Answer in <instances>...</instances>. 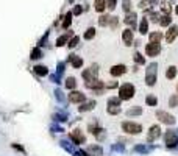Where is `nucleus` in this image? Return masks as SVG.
<instances>
[{
	"label": "nucleus",
	"instance_id": "f257e3e1",
	"mask_svg": "<svg viewBox=\"0 0 178 156\" xmlns=\"http://www.w3.org/2000/svg\"><path fill=\"white\" fill-rule=\"evenodd\" d=\"M136 94V87L131 83H125L119 87V98L120 100H130L133 98Z\"/></svg>",
	"mask_w": 178,
	"mask_h": 156
},
{
	"label": "nucleus",
	"instance_id": "f03ea898",
	"mask_svg": "<svg viewBox=\"0 0 178 156\" xmlns=\"http://www.w3.org/2000/svg\"><path fill=\"white\" fill-rule=\"evenodd\" d=\"M156 67H158L156 63H152L148 66V69L145 72V83H147V86H155V83H156Z\"/></svg>",
	"mask_w": 178,
	"mask_h": 156
},
{
	"label": "nucleus",
	"instance_id": "7ed1b4c3",
	"mask_svg": "<svg viewBox=\"0 0 178 156\" xmlns=\"http://www.w3.org/2000/svg\"><path fill=\"white\" fill-rule=\"evenodd\" d=\"M122 130L127 134H141L142 126L139 123H134V122H124L122 123Z\"/></svg>",
	"mask_w": 178,
	"mask_h": 156
},
{
	"label": "nucleus",
	"instance_id": "20e7f679",
	"mask_svg": "<svg viewBox=\"0 0 178 156\" xmlns=\"http://www.w3.org/2000/svg\"><path fill=\"white\" fill-rule=\"evenodd\" d=\"M69 139L73 142L75 145H80V144H85L86 142V138H85V134H83V131H81L80 128H75V130L69 134Z\"/></svg>",
	"mask_w": 178,
	"mask_h": 156
},
{
	"label": "nucleus",
	"instance_id": "39448f33",
	"mask_svg": "<svg viewBox=\"0 0 178 156\" xmlns=\"http://www.w3.org/2000/svg\"><path fill=\"white\" fill-rule=\"evenodd\" d=\"M97 73H99V67L97 64H92L89 69L83 70V73H81V77L85 78V81H92V80H97Z\"/></svg>",
	"mask_w": 178,
	"mask_h": 156
},
{
	"label": "nucleus",
	"instance_id": "423d86ee",
	"mask_svg": "<svg viewBox=\"0 0 178 156\" xmlns=\"http://www.w3.org/2000/svg\"><path fill=\"white\" fill-rule=\"evenodd\" d=\"M156 117H158L159 122H162L166 125H175V122H177L172 114H169L166 111H156Z\"/></svg>",
	"mask_w": 178,
	"mask_h": 156
},
{
	"label": "nucleus",
	"instance_id": "0eeeda50",
	"mask_svg": "<svg viewBox=\"0 0 178 156\" xmlns=\"http://www.w3.org/2000/svg\"><path fill=\"white\" fill-rule=\"evenodd\" d=\"M164 142H166V145L170 147V148H174L177 144H178V136H177V133L175 131H166V134H164Z\"/></svg>",
	"mask_w": 178,
	"mask_h": 156
},
{
	"label": "nucleus",
	"instance_id": "6e6552de",
	"mask_svg": "<svg viewBox=\"0 0 178 156\" xmlns=\"http://www.w3.org/2000/svg\"><path fill=\"white\" fill-rule=\"evenodd\" d=\"M159 136H161V128H159V125L150 126L148 134H147V142H155V140H158Z\"/></svg>",
	"mask_w": 178,
	"mask_h": 156
},
{
	"label": "nucleus",
	"instance_id": "1a4fd4ad",
	"mask_svg": "<svg viewBox=\"0 0 178 156\" xmlns=\"http://www.w3.org/2000/svg\"><path fill=\"white\" fill-rule=\"evenodd\" d=\"M67 98H69L70 103H83V101H86V95L80 91H72Z\"/></svg>",
	"mask_w": 178,
	"mask_h": 156
},
{
	"label": "nucleus",
	"instance_id": "9d476101",
	"mask_svg": "<svg viewBox=\"0 0 178 156\" xmlns=\"http://www.w3.org/2000/svg\"><path fill=\"white\" fill-rule=\"evenodd\" d=\"M159 52H161V45L156 44V42H148V44L145 45V53H147V56H156Z\"/></svg>",
	"mask_w": 178,
	"mask_h": 156
},
{
	"label": "nucleus",
	"instance_id": "9b49d317",
	"mask_svg": "<svg viewBox=\"0 0 178 156\" xmlns=\"http://www.w3.org/2000/svg\"><path fill=\"white\" fill-rule=\"evenodd\" d=\"M125 72H127V66L125 64H116V66H113L111 69H109V73H111L113 77H120V75H124Z\"/></svg>",
	"mask_w": 178,
	"mask_h": 156
},
{
	"label": "nucleus",
	"instance_id": "f8f14e48",
	"mask_svg": "<svg viewBox=\"0 0 178 156\" xmlns=\"http://www.w3.org/2000/svg\"><path fill=\"white\" fill-rule=\"evenodd\" d=\"M89 131H91L99 140H103L105 139V130H103V128H100L97 125H95V126L94 125H89Z\"/></svg>",
	"mask_w": 178,
	"mask_h": 156
},
{
	"label": "nucleus",
	"instance_id": "ddd939ff",
	"mask_svg": "<svg viewBox=\"0 0 178 156\" xmlns=\"http://www.w3.org/2000/svg\"><path fill=\"white\" fill-rule=\"evenodd\" d=\"M86 87H89V89H92L95 92V91L105 89V84L102 83V81H99V80H92V81H86Z\"/></svg>",
	"mask_w": 178,
	"mask_h": 156
},
{
	"label": "nucleus",
	"instance_id": "4468645a",
	"mask_svg": "<svg viewBox=\"0 0 178 156\" xmlns=\"http://www.w3.org/2000/svg\"><path fill=\"white\" fill-rule=\"evenodd\" d=\"M177 35H178V28L175 25H170V28L167 30V33H166V41L170 44V42H174V39L177 38Z\"/></svg>",
	"mask_w": 178,
	"mask_h": 156
},
{
	"label": "nucleus",
	"instance_id": "2eb2a0df",
	"mask_svg": "<svg viewBox=\"0 0 178 156\" xmlns=\"http://www.w3.org/2000/svg\"><path fill=\"white\" fill-rule=\"evenodd\" d=\"M136 19H138V14L136 13H128V14L125 16V19H124V22L128 25V27H136Z\"/></svg>",
	"mask_w": 178,
	"mask_h": 156
},
{
	"label": "nucleus",
	"instance_id": "dca6fc26",
	"mask_svg": "<svg viewBox=\"0 0 178 156\" xmlns=\"http://www.w3.org/2000/svg\"><path fill=\"white\" fill-rule=\"evenodd\" d=\"M122 39H124L125 45H131L133 44V30L127 28L124 33H122Z\"/></svg>",
	"mask_w": 178,
	"mask_h": 156
},
{
	"label": "nucleus",
	"instance_id": "f3484780",
	"mask_svg": "<svg viewBox=\"0 0 178 156\" xmlns=\"http://www.w3.org/2000/svg\"><path fill=\"white\" fill-rule=\"evenodd\" d=\"M94 106H95V101H94V100L83 101V103H81V106H78V111H80V112H88V111H91Z\"/></svg>",
	"mask_w": 178,
	"mask_h": 156
},
{
	"label": "nucleus",
	"instance_id": "a211bd4d",
	"mask_svg": "<svg viewBox=\"0 0 178 156\" xmlns=\"http://www.w3.org/2000/svg\"><path fill=\"white\" fill-rule=\"evenodd\" d=\"M88 153L91 156H102L103 155V150H102L100 145H89L88 147Z\"/></svg>",
	"mask_w": 178,
	"mask_h": 156
},
{
	"label": "nucleus",
	"instance_id": "6ab92c4d",
	"mask_svg": "<svg viewBox=\"0 0 178 156\" xmlns=\"http://www.w3.org/2000/svg\"><path fill=\"white\" fill-rule=\"evenodd\" d=\"M67 61H70V63H72V66L75 67V69H80V67L83 66V59H81L80 56H77V55H70Z\"/></svg>",
	"mask_w": 178,
	"mask_h": 156
},
{
	"label": "nucleus",
	"instance_id": "aec40b11",
	"mask_svg": "<svg viewBox=\"0 0 178 156\" xmlns=\"http://www.w3.org/2000/svg\"><path fill=\"white\" fill-rule=\"evenodd\" d=\"M94 8H95V11L103 13L106 8V0H94Z\"/></svg>",
	"mask_w": 178,
	"mask_h": 156
},
{
	"label": "nucleus",
	"instance_id": "412c9836",
	"mask_svg": "<svg viewBox=\"0 0 178 156\" xmlns=\"http://www.w3.org/2000/svg\"><path fill=\"white\" fill-rule=\"evenodd\" d=\"M33 70H35V73L39 75V77H45L47 73H49V69H47L45 66H35V67H33Z\"/></svg>",
	"mask_w": 178,
	"mask_h": 156
},
{
	"label": "nucleus",
	"instance_id": "4be33fe9",
	"mask_svg": "<svg viewBox=\"0 0 178 156\" xmlns=\"http://www.w3.org/2000/svg\"><path fill=\"white\" fill-rule=\"evenodd\" d=\"M69 38H70L69 33H66V35L59 36V38L56 39V47H63V45H66L67 42H69Z\"/></svg>",
	"mask_w": 178,
	"mask_h": 156
},
{
	"label": "nucleus",
	"instance_id": "5701e85b",
	"mask_svg": "<svg viewBox=\"0 0 178 156\" xmlns=\"http://www.w3.org/2000/svg\"><path fill=\"white\" fill-rule=\"evenodd\" d=\"M147 31H148V20H147V17H144L139 24V33L141 35H145Z\"/></svg>",
	"mask_w": 178,
	"mask_h": 156
},
{
	"label": "nucleus",
	"instance_id": "b1692460",
	"mask_svg": "<svg viewBox=\"0 0 178 156\" xmlns=\"http://www.w3.org/2000/svg\"><path fill=\"white\" fill-rule=\"evenodd\" d=\"M142 114V108L141 106H134V108H130V109L127 111V116L131 117V116H141Z\"/></svg>",
	"mask_w": 178,
	"mask_h": 156
},
{
	"label": "nucleus",
	"instance_id": "393cba45",
	"mask_svg": "<svg viewBox=\"0 0 178 156\" xmlns=\"http://www.w3.org/2000/svg\"><path fill=\"white\" fill-rule=\"evenodd\" d=\"M161 39H162V33H161V31H153V33H150V42L159 44Z\"/></svg>",
	"mask_w": 178,
	"mask_h": 156
},
{
	"label": "nucleus",
	"instance_id": "a878e982",
	"mask_svg": "<svg viewBox=\"0 0 178 156\" xmlns=\"http://www.w3.org/2000/svg\"><path fill=\"white\" fill-rule=\"evenodd\" d=\"M66 87L69 91H73L75 87H77V80H75L73 77H69V78L66 80Z\"/></svg>",
	"mask_w": 178,
	"mask_h": 156
},
{
	"label": "nucleus",
	"instance_id": "bb28decb",
	"mask_svg": "<svg viewBox=\"0 0 178 156\" xmlns=\"http://www.w3.org/2000/svg\"><path fill=\"white\" fill-rule=\"evenodd\" d=\"M72 13H67V14L64 16V20H63V28L64 30H67V28H69V27H70V24H72Z\"/></svg>",
	"mask_w": 178,
	"mask_h": 156
},
{
	"label": "nucleus",
	"instance_id": "cd10ccee",
	"mask_svg": "<svg viewBox=\"0 0 178 156\" xmlns=\"http://www.w3.org/2000/svg\"><path fill=\"white\" fill-rule=\"evenodd\" d=\"M30 58H31V59H39V58H42V50H41L39 47H35V49L31 50V53H30Z\"/></svg>",
	"mask_w": 178,
	"mask_h": 156
},
{
	"label": "nucleus",
	"instance_id": "c85d7f7f",
	"mask_svg": "<svg viewBox=\"0 0 178 156\" xmlns=\"http://www.w3.org/2000/svg\"><path fill=\"white\" fill-rule=\"evenodd\" d=\"M177 77V67L175 66H170L169 69L166 70V78L167 80H172V78H175Z\"/></svg>",
	"mask_w": 178,
	"mask_h": 156
},
{
	"label": "nucleus",
	"instance_id": "c756f323",
	"mask_svg": "<svg viewBox=\"0 0 178 156\" xmlns=\"http://www.w3.org/2000/svg\"><path fill=\"white\" fill-rule=\"evenodd\" d=\"M158 3V0H142V2L139 3L141 8H150V6H153Z\"/></svg>",
	"mask_w": 178,
	"mask_h": 156
},
{
	"label": "nucleus",
	"instance_id": "7c9ffc66",
	"mask_svg": "<svg viewBox=\"0 0 178 156\" xmlns=\"http://www.w3.org/2000/svg\"><path fill=\"white\" fill-rule=\"evenodd\" d=\"M122 103V100L119 97H111V98H108V106H120Z\"/></svg>",
	"mask_w": 178,
	"mask_h": 156
},
{
	"label": "nucleus",
	"instance_id": "2f4dec72",
	"mask_svg": "<svg viewBox=\"0 0 178 156\" xmlns=\"http://www.w3.org/2000/svg\"><path fill=\"white\" fill-rule=\"evenodd\" d=\"M159 25L161 27H169L170 25V16H167V14L161 16L159 17Z\"/></svg>",
	"mask_w": 178,
	"mask_h": 156
},
{
	"label": "nucleus",
	"instance_id": "473e14b6",
	"mask_svg": "<svg viewBox=\"0 0 178 156\" xmlns=\"http://www.w3.org/2000/svg\"><path fill=\"white\" fill-rule=\"evenodd\" d=\"M106 111H108V114H111V116H117L120 112V106H106Z\"/></svg>",
	"mask_w": 178,
	"mask_h": 156
},
{
	"label": "nucleus",
	"instance_id": "72a5a7b5",
	"mask_svg": "<svg viewBox=\"0 0 178 156\" xmlns=\"http://www.w3.org/2000/svg\"><path fill=\"white\" fill-rule=\"evenodd\" d=\"M169 106H170V108H177V106H178V94L170 95V98H169Z\"/></svg>",
	"mask_w": 178,
	"mask_h": 156
},
{
	"label": "nucleus",
	"instance_id": "f704fd0d",
	"mask_svg": "<svg viewBox=\"0 0 178 156\" xmlns=\"http://www.w3.org/2000/svg\"><path fill=\"white\" fill-rule=\"evenodd\" d=\"M145 101H147L148 106H156V105H158V98H156L155 95H147Z\"/></svg>",
	"mask_w": 178,
	"mask_h": 156
},
{
	"label": "nucleus",
	"instance_id": "c9c22d12",
	"mask_svg": "<svg viewBox=\"0 0 178 156\" xmlns=\"http://www.w3.org/2000/svg\"><path fill=\"white\" fill-rule=\"evenodd\" d=\"M94 36H95V28H94V27H91V28H88V30H86V33H85V39L89 41V39H92Z\"/></svg>",
	"mask_w": 178,
	"mask_h": 156
},
{
	"label": "nucleus",
	"instance_id": "e433bc0d",
	"mask_svg": "<svg viewBox=\"0 0 178 156\" xmlns=\"http://www.w3.org/2000/svg\"><path fill=\"white\" fill-rule=\"evenodd\" d=\"M78 42H80V38H78V36H73L72 39H69V42H67V47H69V49H73V47L78 45Z\"/></svg>",
	"mask_w": 178,
	"mask_h": 156
},
{
	"label": "nucleus",
	"instance_id": "4c0bfd02",
	"mask_svg": "<svg viewBox=\"0 0 178 156\" xmlns=\"http://www.w3.org/2000/svg\"><path fill=\"white\" fill-rule=\"evenodd\" d=\"M108 22H109V16H105V14H103V16L99 17V25H100V27H106Z\"/></svg>",
	"mask_w": 178,
	"mask_h": 156
},
{
	"label": "nucleus",
	"instance_id": "58836bf2",
	"mask_svg": "<svg viewBox=\"0 0 178 156\" xmlns=\"http://www.w3.org/2000/svg\"><path fill=\"white\" fill-rule=\"evenodd\" d=\"M134 61H136V64H145V58H144L141 53H138V52L134 53Z\"/></svg>",
	"mask_w": 178,
	"mask_h": 156
},
{
	"label": "nucleus",
	"instance_id": "ea45409f",
	"mask_svg": "<svg viewBox=\"0 0 178 156\" xmlns=\"http://www.w3.org/2000/svg\"><path fill=\"white\" fill-rule=\"evenodd\" d=\"M145 14H147L150 19H152L153 22H158V20H159V16L156 14V13H153V11H148V10H147V11H145Z\"/></svg>",
	"mask_w": 178,
	"mask_h": 156
},
{
	"label": "nucleus",
	"instance_id": "a19ab883",
	"mask_svg": "<svg viewBox=\"0 0 178 156\" xmlns=\"http://www.w3.org/2000/svg\"><path fill=\"white\" fill-rule=\"evenodd\" d=\"M122 8H124V11L130 13V10H131V0H124V3H122Z\"/></svg>",
	"mask_w": 178,
	"mask_h": 156
},
{
	"label": "nucleus",
	"instance_id": "79ce46f5",
	"mask_svg": "<svg viewBox=\"0 0 178 156\" xmlns=\"http://www.w3.org/2000/svg\"><path fill=\"white\" fill-rule=\"evenodd\" d=\"M116 3H117V0H106V8L109 11H113L116 8Z\"/></svg>",
	"mask_w": 178,
	"mask_h": 156
},
{
	"label": "nucleus",
	"instance_id": "37998d69",
	"mask_svg": "<svg viewBox=\"0 0 178 156\" xmlns=\"http://www.w3.org/2000/svg\"><path fill=\"white\" fill-rule=\"evenodd\" d=\"M152 148H147V147H142V145H138L134 147V152H139V153H148Z\"/></svg>",
	"mask_w": 178,
	"mask_h": 156
},
{
	"label": "nucleus",
	"instance_id": "c03bdc74",
	"mask_svg": "<svg viewBox=\"0 0 178 156\" xmlns=\"http://www.w3.org/2000/svg\"><path fill=\"white\" fill-rule=\"evenodd\" d=\"M108 25L111 27V28L114 30L116 27H117V17H109V22H108Z\"/></svg>",
	"mask_w": 178,
	"mask_h": 156
},
{
	"label": "nucleus",
	"instance_id": "a18cd8bd",
	"mask_svg": "<svg viewBox=\"0 0 178 156\" xmlns=\"http://www.w3.org/2000/svg\"><path fill=\"white\" fill-rule=\"evenodd\" d=\"M81 11H83V6L77 5V6L73 8V11H72V14H73V16H78V14H81Z\"/></svg>",
	"mask_w": 178,
	"mask_h": 156
},
{
	"label": "nucleus",
	"instance_id": "49530a36",
	"mask_svg": "<svg viewBox=\"0 0 178 156\" xmlns=\"http://www.w3.org/2000/svg\"><path fill=\"white\" fill-rule=\"evenodd\" d=\"M73 155H75V156H91L88 152H83V150H75Z\"/></svg>",
	"mask_w": 178,
	"mask_h": 156
},
{
	"label": "nucleus",
	"instance_id": "de8ad7c7",
	"mask_svg": "<svg viewBox=\"0 0 178 156\" xmlns=\"http://www.w3.org/2000/svg\"><path fill=\"white\" fill-rule=\"evenodd\" d=\"M63 72H64V63H59L58 64V77L63 75Z\"/></svg>",
	"mask_w": 178,
	"mask_h": 156
},
{
	"label": "nucleus",
	"instance_id": "09e8293b",
	"mask_svg": "<svg viewBox=\"0 0 178 156\" xmlns=\"http://www.w3.org/2000/svg\"><path fill=\"white\" fill-rule=\"evenodd\" d=\"M55 120L64 122V120H66V116H64V114H55Z\"/></svg>",
	"mask_w": 178,
	"mask_h": 156
},
{
	"label": "nucleus",
	"instance_id": "8fccbe9b",
	"mask_svg": "<svg viewBox=\"0 0 178 156\" xmlns=\"http://www.w3.org/2000/svg\"><path fill=\"white\" fill-rule=\"evenodd\" d=\"M55 95H56V98H58L59 101H63V92H61L59 89H56V91H55Z\"/></svg>",
	"mask_w": 178,
	"mask_h": 156
},
{
	"label": "nucleus",
	"instance_id": "3c124183",
	"mask_svg": "<svg viewBox=\"0 0 178 156\" xmlns=\"http://www.w3.org/2000/svg\"><path fill=\"white\" fill-rule=\"evenodd\" d=\"M162 11L166 13V14L169 16V13H170V8H169V5L167 3H162Z\"/></svg>",
	"mask_w": 178,
	"mask_h": 156
},
{
	"label": "nucleus",
	"instance_id": "603ef678",
	"mask_svg": "<svg viewBox=\"0 0 178 156\" xmlns=\"http://www.w3.org/2000/svg\"><path fill=\"white\" fill-rule=\"evenodd\" d=\"M116 86H117V83H109L108 84V89H113V87H116Z\"/></svg>",
	"mask_w": 178,
	"mask_h": 156
},
{
	"label": "nucleus",
	"instance_id": "864d4df0",
	"mask_svg": "<svg viewBox=\"0 0 178 156\" xmlns=\"http://www.w3.org/2000/svg\"><path fill=\"white\" fill-rule=\"evenodd\" d=\"M175 11H177V14H178V6H177V8H175Z\"/></svg>",
	"mask_w": 178,
	"mask_h": 156
},
{
	"label": "nucleus",
	"instance_id": "5fc2aeb1",
	"mask_svg": "<svg viewBox=\"0 0 178 156\" xmlns=\"http://www.w3.org/2000/svg\"><path fill=\"white\" fill-rule=\"evenodd\" d=\"M177 92H178V86H177Z\"/></svg>",
	"mask_w": 178,
	"mask_h": 156
},
{
	"label": "nucleus",
	"instance_id": "6e6d98bb",
	"mask_svg": "<svg viewBox=\"0 0 178 156\" xmlns=\"http://www.w3.org/2000/svg\"><path fill=\"white\" fill-rule=\"evenodd\" d=\"M69 2H73V0H69Z\"/></svg>",
	"mask_w": 178,
	"mask_h": 156
}]
</instances>
